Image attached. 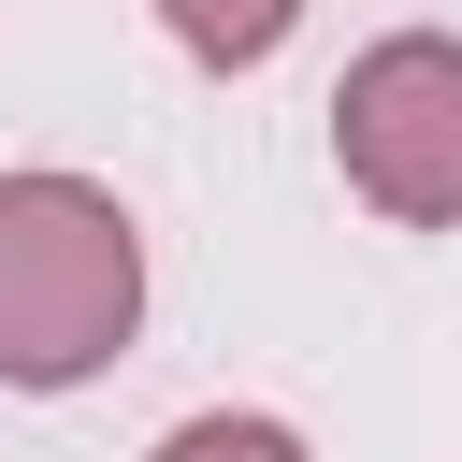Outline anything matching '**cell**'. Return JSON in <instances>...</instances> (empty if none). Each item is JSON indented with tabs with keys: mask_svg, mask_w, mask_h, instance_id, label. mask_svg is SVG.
Instances as JSON below:
<instances>
[{
	"mask_svg": "<svg viewBox=\"0 0 462 462\" xmlns=\"http://www.w3.org/2000/svg\"><path fill=\"white\" fill-rule=\"evenodd\" d=\"M144 332V231L87 173H0V390H87Z\"/></svg>",
	"mask_w": 462,
	"mask_h": 462,
	"instance_id": "1",
	"label": "cell"
},
{
	"mask_svg": "<svg viewBox=\"0 0 462 462\" xmlns=\"http://www.w3.org/2000/svg\"><path fill=\"white\" fill-rule=\"evenodd\" d=\"M332 173L390 231H462V29H390L332 87Z\"/></svg>",
	"mask_w": 462,
	"mask_h": 462,
	"instance_id": "2",
	"label": "cell"
},
{
	"mask_svg": "<svg viewBox=\"0 0 462 462\" xmlns=\"http://www.w3.org/2000/svg\"><path fill=\"white\" fill-rule=\"evenodd\" d=\"M159 29H173L202 72H260V58L303 29V0H159Z\"/></svg>",
	"mask_w": 462,
	"mask_h": 462,
	"instance_id": "3",
	"label": "cell"
},
{
	"mask_svg": "<svg viewBox=\"0 0 462 462\" xmlns=\"http://www.w3.org/2000/svg\"><path fill=\"white\" fill-rule=\"evenodd\" d=\"M144 462H303V433L260 419V404H202V419H173Z\"/></svg>",
	"mask_w": 462,
	"mask_h": 462,
	"instance_id": "4",
	"label": "cell"
}]
</instances>
